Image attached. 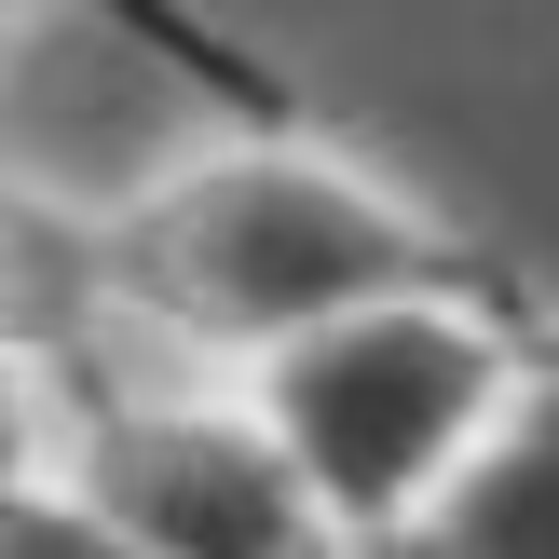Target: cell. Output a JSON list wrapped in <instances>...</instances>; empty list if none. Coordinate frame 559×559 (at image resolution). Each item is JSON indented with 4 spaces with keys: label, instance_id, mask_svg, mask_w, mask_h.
Masks as SVG:
<instances>
[{
    "label": "cell",
    "instance_id": "cell-3",
    "mask_svg": "<svg viewBox=\"0 0 559 559\" xmlns=\"http://www.w3.org/2000/svg\"><path fill=\"white\" fill-rule=\"evenodd\" d=\"M82 491L123 533V559H314L342 546V519L314 506L300 451L273 437V409H96L82 424Z\"/></svg>",
    "mask_w": 559,
    "mask_h": 559
},
{
    "label": "cell",
    "instance_id": "cell-1",
    "mask_svg": "<svg viewBox=\"0 0 559 559\" xmlns=\"http://www.w3.org/2000/svg\"><path fill=\"white\" fill-rule=\"evenodd\" d=\"M109 287L136 314H164L178 342L260 369L273 342L355 314L382 287H519L491 246H464L451 218H424L409 191H382L369 164L300 151V136H246L218 164H178L151 205L109 233Z\"/></svg>",
    "mask_w": 559,
    "mask_h": 559
},
{
    "label": "cell",
    "instance_id": "cell-2",
    "mask_svg": "<svg viewBox=\"0 0 559 559\" xmlns=\"http://www.w3.org/2000/svg\"><path fill=\"white\" fill-rule=\"evenodd\" d=\"M519 369H533L519 287H382L355 314L273 342L246 369V396L300 451L342 546H409L424 506L464 478V451L491 437V409L519 396Z\"/></svg>",
    "mask_w": 559,
    "mask_h": 559
},
{
    "label": "cell",
    "instance_id": "cell-4",
    "mask_svg": "<svg viewBox=\"0 0 559 559\" xmlns=\"http://www.w3.org/2000/svg\"><path fill=\"white\" fill-rule=\"evenodd\" d=\"M409 559H559V355L519 369V396L491 409L464 478L424 506Z\"/></svg>",
    "mask_w": 559,
    "mask_h": 559
},
{
    "label": "cell",
    "instance_id": "cell-5",
    "mask_svg": "<svg viewBox=\"0 0 559 559\" xmlns=\"http://www.w3.org/2000/svg\"><path fill=\"white\" fill-rule=\"evenodd\" d=\"M0 14H14V0H0Z\"/></svg>",
    "mask_w": 559,
    "mask_h": 559
}]
</instances>
